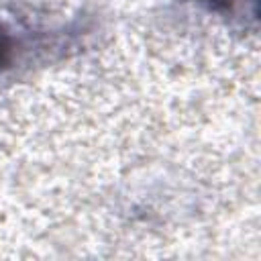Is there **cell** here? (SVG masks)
I'll list each match as a JSON object with an SVG mask.
<instances>
[{
  "label": "cell",
  "instance_id": "1",
  "mask_svg": "<svg viewBox=\"0 0 261 261\" xmlns=\"http://www.w3.org/2000/svg\"><path fill=\"white\" fill-rule=\"evenodd\" d=\"M10 51H12L10 35L0 27V67L6 65V61H8V57H10Z\"/></svg>",
  "mask_w": 261,
  "mask_h": 261
}]
</instances>
